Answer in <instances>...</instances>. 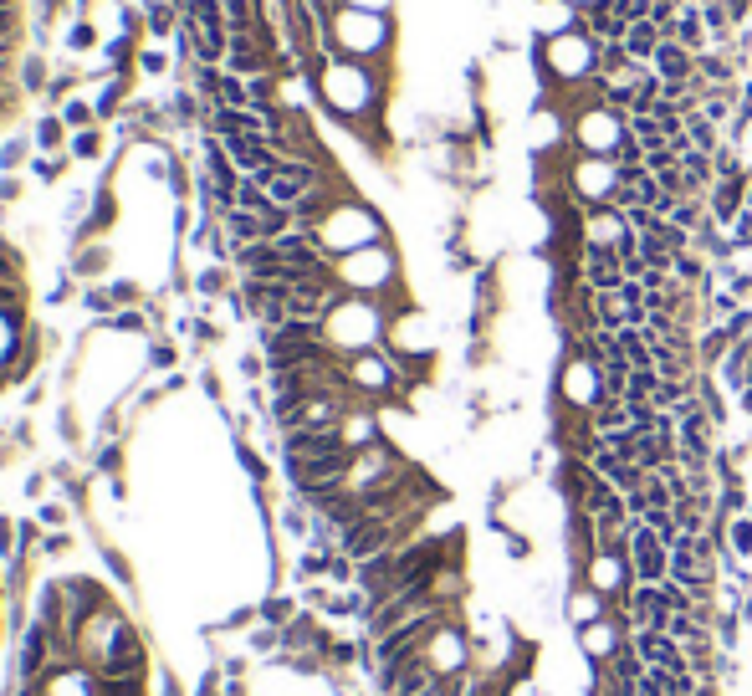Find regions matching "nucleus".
Masks as SVG:
<instances>
[{
	"mask_svg": "<svg viewBox=\"0 0 752 696\" xmlns=\"http://www.w3.org/2000/svg\"><path fill=\"white\" fill-rule=\"evenodd\" d=\"M11 696H159L154 645L98 563L41 569L16 630Z\"/></svg>",
	"mask_w": 752,
	"mask_h": 696,
	"instance_id": "1",
	"label": "nucleus"
},
{
	"mask_svg": "<svg viewBox=\"0 0 752 696\" xmlns=\"http://www.w3.org/2000/svg\"><path fill=\"white\" fill-rule=\"evenodd\" d=\"M41 359V338L31 318V272L16 241L0 236V395L16 389Z\"/></svg>",
	"mask_w": 752,
	"mask_h": 696,
	"instance_id": "2",
	"label": "nucleus"
},
{
	"mask_svg": "<svg viewBox=\"0 0 752 696\" xmlns=\"http://www.w3.org/2000/svg\"><path fill=\"white\" fill-rule=\"evenodd\" d=\"M599 52H604V41L594 31H584V26L538 41L533 72L543 77V98H563V93H573V87H584L589 77H599Z\"/></svg>",
	"mask_w": 752,
	"mask_h": 696,
	"instance_id": "3",
	"label": "nucleus"
},
{
	"mask_svg": "<svg viewBox=\"0 0 752 696\" xmlns=\"http://www.w3.org/2000/svg\"><path fill=\"white\" fill-rule=\"evenodd\" d=\"M389 16L379 11H353V6H338V16L328 21L323 41H328V57H384L389 52Z\"/></svg>",
	"mask_w": 752,
	"mask_h": 696,
	"instance_id": "4",
	"label": "nucleus"
},
{
	"mask_svg": "<svg viewBox=\"0 0 752 696\" xmlns=\"http://www.w3.org/2000/svg\"><path fill=\"white\" fill-rule=\"evenodd\" d=\"M323 98L338 118H359L379 103V87H374V72L359 67L353 57H328L323 62Z\"/></svg>",
	"mask_w": 752,
	"mask_h": 696,
	"instance_id": "5",
	"label": "nucleus"
},
{
	"mask_svg": "<svg viewBox=\"0 0 752 696\" xmlns=\"http://www.w3.org/2000/svg\"><path fill=\"white\" fill-rule=\"evenodd\" d=\"M563 185H568V195L579 200L584 210L614 205V195H619V164L604 159V154H579V149H568V159H563Z\"/></svg>",
	"mask_w": 752,
	"mask_h": 696,
	"instance_id": "6",
	"label": "nucleus"
},
{
	"mask_svg": "<svg viewBox=\"0 0 752 696\" xmlns=\"http://www.w3.org/2000/svg\"><path fill=\"white\" fill-rule=\"evenodd\" d=\"M625 139H630V118L604 108V103H589V108H579V113L568 118V149H579V154L614 159Z\"/></svg>",
	"mask_w": 752,
	"mask_h": 696,
	"instance_id": "7",
	"label": "nucleus"
},
{
	"mask_svg": "<svg viewBox=\"0 0 752 696\" xmlns=\"http://www.w3.org/2000/svg\"><path fill=\"white\" fill-rule=\"evenodd\" d=\"M599 405H604V364H599V359H579V354H563V369H558V410L594 415Z\"/></svg>",
	"mask_w": 752,
	"mask_h": 696,
	"instance_id": "8",
	"label": "nucleus"
},
{
	"mask_svg": "<svg viewBox=\"0 0 752 696\" xmlns=\"http://www.w3.org/2000/svg\"><path fill=\"white\" fill-rule=\"evenodd\" d=\"M630 563H635V579L640 584H666L671 579V548L660 543V533L645 528L640 517H635V528H630Z\"/></svg>",
	"mask_w": 752,
	"mask_h": 696,
	"instance_id": "9",
	"label": "nucleus"
},
{
	"mask_svg": "<svg viewBox=\"0 0 752 696\" xmlns=\"http://www.w3.org/2000/svg\"><path fill=\"white\" fill-rule=\"evenodd\" d=\"M527 26H533L543 41L563 36V31L579 26V6H573V0H527Z\"/></svg>",
	"mask_w": 752,
	"mask_h": 696,
	"instance_id": "10",
	"label": "nucleus"
},
{
	"mask_svg": "<svg viewBox=\"0 0 752 696\" xmlns=\"http://www.w3.org/2000/svg\"><path fill=\"white\" fill-rule=\"evenodd\" d=\"M584 282L594 292H614L619 282H625V267H619L614 246H584Z\"/></svg>",
	"mask_w": 752,
	"mask_h": 696,
	"instance_id": "11",
	"label": "nucleus"
},
{
	"mask_svg": "<svg viewBox=\"0 0 752 696\" xmlns=\"http://www.w3.org/2000/svg\"><path fill=\"white\" fill-rule=\"evenodd\" d=\"M655 77L660 82H676V87H686V82H696V52H686L681 41H660V52H655Z\"/></svg>",
	"mask_w": 752,
	"mask_h": 696,
	"instance_id": "12",
	"label": "nucleus"
},
{
	"mask_svg": "<svg viewBox=\"0 0 752 696\" xmlns=\"http://www.w3.org/2000/svg\"><path fill=\"white\" fill-rule=\"evenodd\" d=\"M6 522H0V686H11V656H16V640H11V594H6Z\"/></svg>",
	"mask_w": 752,
	"mask_h": 696,
	"instance_id": "13",
	"label": "nucleus"
},
{
	"mask_svg": "<svg viewBox=\"0 0 752 696\" xmlns=\"http://www.w3.org/2000/svg\"><path fill=\"white\" fill-rule=\"evenodd\" d=\"M604 615H609V599H604L594 584H579V589L568 594V620H573V625H594V620H604Z\"/></svg>",
	"mask_w": 752,
	"mask_h": 696,
	"instance_id": "14",
	"label": "nucleus"
},
{
	"mask_svg": "<svg viewBox=\"0 0 752 696\" xmlns=\"http://www.w3.org/2000/svg\"><path fill=\"white\" fill-rule=\"evenodd\" d=\"M660 41H666V31H660L655 21H635L630 31H625V52L635 57V62H655V52H660Z\"/></svg>",
	"mask_w": 752,
	"mask_h": 696,
	"instance_id": "15",
	"label": "nucleus"
},
{
	"mask_svg": "<svg viewBox=\"0 0 752 696\" xmlns=\"http://www.w3.org/2000/svg\"><path fill=\"white\" fill-rule=\"evenodd\" d=\"M226 62H231V72L241 77V72H261L267 67V57H261V47H256V36L251 31H231V52H226Z\"/></svg>",
	"mask_w": 752,
	"mask_h": 696,
	"instance_id": "16",
	"label": "nucleus"
},
{
	"mask_svg": "<svg viewBox=\"0 0 752 696\" xmlns=\"http://www.w3.org/2000/svg\"><path fill=\"white\" fill-rule=\"evenodd\" d=\"M727 348H732V333H727L722 323H706L701 338H696V359H701V369H717V364L727 359Z\"/></svg>",
	"mask_w": 752,
	"mask_h": 696,
	"instance_id": "17",
	"label": "nucleus"
},
{
	"mask_svg": "<svg viewBox=\"0 0 752 696\" xmlns=\"http://www.w3.org/2000/svg\"><path fill=\"white\" fill-rule=\"evenodd\" d=\"M630 645H635V656L645 661V666H660V661H666V650L676 645L666 630H655V625H645V630H635L630 635Z\"/></svg>",
	"mask_w": 752,
	"mask_h": 696,
	"instance_id": "18",
	"label": "nucleus"
},
{
	"mask_svg": "<svg viewBox=\"0 0 752 696\" xmlns=\"http://www.w3.org/2000/svg\"><path fill=\"white\" fill-rule=\"evenodd\" d=\"M630 134H635V139L645 144V154H650V149H666V144H671V139H666V128H660V118H655V113H630Z\"/></svg>",
	"mask_w": 752,
	"mask_h": 696,
	"instance_id": "19",
	"label": "nucleus"
},
{
	"mask_svg": "<svg viewBox=\"0 0 752 696\" xmlns=\"http://www.w3.org/2000/svg\"><path fill=\"white\" fill-rule=\"evenodd\" d=\"M589 420H594V430H599V435H614V430H625V425H630V410H625V400H604Z\"/></svg>",
	"mask_w": 752,
	"mask_h": 696,
	"instance_id": "20",
	"label": "nucleus"
},
{
	"mask_svg": "<svg viewBox=\"0 0 752 696\" xmlns=\"http://www.w3.org/2000/svg\"><path fill=\"white\" fill-rule=\"evenodd\" d=\"M727 548L747 563L752 558V517L747 512H737V517H727Z\"/></svg>",
	"mask_w": 752,
	"mask_h": 696,
	"instance_id": "21",
	"label": "nucleus"
},
{
	"mask_svg": "<svg viewBox=\"0 0 752 696\" xmlns=\"http://www.w3.org/2000/svg\"><path fill=\"white\" fill-rule=\"evenodd\" d=\"M215 98L226 103V108H246L251 103V82H241L236 72L231 77H215Z\"/></svg>",
	"mask_w": 752,
	"mask_h": 696,
	"instance_id": "22",
	"label": "nucleus"
},
{
	"mask_svg": "<svg viewBox=\"0 0 752 696\" xmlns=\"http://www.w3.org/2000/svg\"><path fill=\"white\" fill-rule=\"evenodd\" d=\"M220 6H226V21H231V31H251L256 36V0H220Z\"/></svg>",
	"mask_w": 752,
	"mask_h": 696,
	"instance_id": "23",
	"label": "nucleus"
},
{
	"mask_svg": "<svg viewBox=\"0 0 752 696\" xmlns=\"http://www.w3.org/2000/svg\"><path fill=\"white\" fill-rule=\"evenodd\" d=\"M185 11H190V21L220 31V0H185Z\"/></svg>",
	"mask_w": 752,
	"mask_h": 696,
	"instance_id": "24",
	"label": "nucleus"
},
{
	"mask_svg": "<svg viewBox=\"0 0 752 696\" xmlns=\"http://www.w3.org/2000/svg\"><path fill=\"white\" fill-rule=\"evenodd\" d=\"M149 26H154V31H169V26H174V11L164 6V0H149Z\"/></svg>",
	"mask_w": 752,
	"mask_h": 696,
	"instance_id": "25",
	"label": "nucleus"
},
{
	"mask_svg": "<svg viewBox=\"0 0 752 696\" xmlns=\"http://www.w3.org/2000/svg\"><path fill=\"white\" fill-rule=\"evenodd\" d=\"M497 533L507 538V553H512V558H527V553H533V543H527L522 533H507V528H497Z\"/></svg>",
	"mask_w": 752,
	"mask_h": 696,
	"instance_id": "26",
	"label": "nucleus"
},
{
	"mask_svg": "<svg viewBox=\"0 0 752 696\" xmlns=\"http://www.w3.org/2000/svg\"><path fill=\"white\" fill-rule=\"evenodd\" d=\"M343 6H353V11H379V16H389V6H394V0H343Z\"/></svg>",
	"mask_w": 752,
	"mask_h": 696,
	"instance_id": "27",
	"label": "nucleus"
},
{
	"mask_svg": "<svg viewBox=\"0 0 752 696\" xmlns=\"http://www.w3.org/2000/svg\"><path fill=\"white\" fill-rule=\"evenodd\" d=\"M732 400H737V415H747V420H752V384H747V389H737Z\"/></svg>",
	"mask_w": 752,
	"mask_h": 696,
	"instance_id": "28",
	"label": "nucleus"
},
{
	"mask_svg": "<svg viewBox=\"0 0 752 696\" xmlns=\"http://www.w3.org/2000/svg\"><path fill=\"white\" fill-rule=\"evenodd\" d=\"M77 154L93 159V154H98V134H82V139H77Z\"/></svg>",
	"mask_w": 752,
	"mask_h": 696,
	"instance_id": "29",
	"label": "nucleus"
},
{
	"mask_svg": "<svg viewBox=\"0 0 752 696\" xmlns=\"http://www.w3.org/2000/svg\"><path fill=\"white\" fill-rule=\"evenodd\" d=\"M57 139H62V123L47 118V123H41V144H57Z\"/></svg>",
	"mask_w": 752,
	"mask_h": 696,
	"instance_id": "30",
	"label": "nucleus"
},
{
	"mask_svg": "<svg viewBox=\"0 0 752 696\" xmlns=\"http://www.w3.org/2000/svg\"><path fill=\"white\" fill-rule=\"evenodd\" d=\"M108 57L123 67V62H128V41H113V47H108Z\"/></svg>",
	"mask_w": 752,
	"mask_h": 696,
	"instance_id": "31",
	"label": "nucleus"
},
{
	"mask_svg": "<svg viewBox=\"0 0 752 696\" xmlns=\"http://www.w3.org/2000/svg\"><path fill=\"white\" fill-rule=\"evenodd\" d=\"M737 615H742V620H747V625H752V594H747V599H742V609H737Z\"/></svg>",
	"mask_w": 752,
	"mask_h": 696,
	"instance_id": "32",
	"label": "nucleus"
},
{
	"mask_svg": "<svg viewBox=\"0 0 752 696\" xmlns=\"http://www.w3.org/2000/svg\"><path fill=\"white\" fill-rule=\"evenodd\" d=\"M747 384H752V359H747ZM747 384H742V389H747Z\"/></svg>",
	"mask_w": 752,
	"mask_h": 696,
	"instance_id": "33",
	"label": "nucleus"
}]
</instances>
